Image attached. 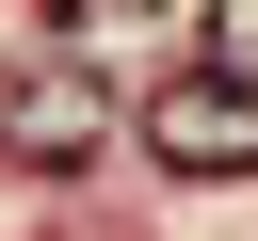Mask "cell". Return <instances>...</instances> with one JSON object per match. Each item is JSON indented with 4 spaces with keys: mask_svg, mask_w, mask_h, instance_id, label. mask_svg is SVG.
<instances>
[{
    "mask_svg": "<svg viewBox=\"0 0 258 241\" xmlns=\"http://www.w3.org/2000/svg\"><path fill=\"white\" fill-rule=\"evenodd\" d=\"M97 145H113V80H97V64H64V48H16V64H0V161L81 177Z\"/></svg>",
    "mask_w": 258,
    "mask_h": 241,
    "instance_id": "1",
    "label": "cell"
},
{
    "mask_svg": "<svg viewBox=\"0 0 258 241\" xmlns=\"http://www.w3.org/2000/svg\"><path fill=\"white\" fill-rule=\"evenodd\" d=\"M194 32H210V80H242V96H258V0H210Z\"/></svg>",
    "mask_w": 258,
    "mask_h": 241,
    "instance_id": "3",
    "label": "cell"
},
{
    "mask_svg": "<svg viewBox=\"0 0 258 241\" xmlns=\"http://www.w3.org/2000/svg\"><path fill=\"white\" fill-rule=\"evenodd\" d=\"M145 161H161V177H258V96L210 80V64L161 80V96H145Z\"/></svg>",
    "mask_w": 258,
    "mask_h": 241,
    "instance_id": "2",
    "label": "cell"
}]
</instances>
